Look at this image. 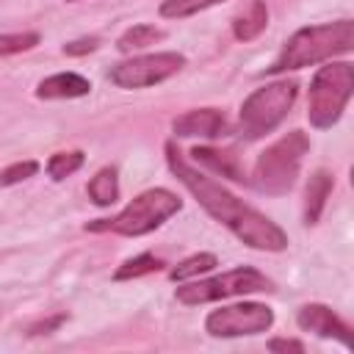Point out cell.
<instances>
[{
	"mask_svg": "<svg viewBox=\"0 0 354 354\" xmlns=\"http://www.w3.org/2000/svg\"><path fill=\"white\" fill-rule=\"evenodd\" d=\"M263 290H274L271 279L266 274H260L257 268L241 266L232 271H224L218 277L210 279H188L185 285L177 288V301L196 307V304H207V301H221V299H232V296H246V293H263Z\"/></svg>",
	"mask_w": 354,
	"mask_h": 354,
	"instance_id": "52a82bcc",
	"label": "cell"
},
{
	"mask_svg": "<svg viewBox=\"0 0 354 354\" xmlns=\"http://www.w3.org/2000/svg\"><path fill=\"white\" fill-rule=\"evenodd\" d=\"M160 268H163V260L155 257V254H149V252H144V254H136V257L124 260V263L113 271V279H116V282L138 279V277H144V274H155V271H160Z\"/></svg>",
	"mask_w": 354,
	"mask_h": 354,
	"instance_id": "d6986e66",
	"label": "cell"
},
{
	"mask_svg": "<svg viewBox=\"0 0 354 354\" xmlns=\"http://www.w3.org/2000/svg\"><path fill=\"white\" fill-rule=\"evenodd\" d=\"M88 199L97 205V207H111L116 199H119V171L113 166H105L100 169L91 180H88Z\"/></svg>",
	"mask_w": 354,
	"mask_h": 354,
	"instance_id": "2e32d148",
	"label": "cell"
},
{
	"mask_svg": "<svg viewBox=\"0 0 354 354\" xmlns=\"http://www.w3.org/2000/svg\"><path fill=\"white\" fill-rule=\"evenodd\" d=\"M351 88H354V66L348 61H335V64L321 66L310 83L307 122L318 130L332 127L343 116L351 100Z\"/></svg>",
	"mask_w": 354,
	"mask_h": 354,
	"instance_id": "8992f818",
	"label": "cell"
},
{
	"mask_svg": "<svg viewBox=\"0 0 354 354\" xmlns=\"http://www.w3.org/2000/svg\"><path fill=\"white\" fill-rule=\"evenodd\" d=\"M166 33L160 30V28H155V25H133V28H127L119 39H116V47H119V53H133V50H144V47H149V44H155V41H160Z\"/></svg>",
	"mask_w": 354,
	"mask_h": 354,
	"instance_id": "ac0fdd59",
	"label": "cell"
},
{
	"mask_svg": "<svg viewBox=\"0 0 354 354\" xmlns=\"http://www.w3.org/2000/svg\"><path fill=\"white\" fill-rule=\"evenodd\" d=\"M354 47V22L351 19H337V22H324V25H310L296 30L282 53L274 58L271 66H266L268 75H282L293 69H304L321 61H329L335 55H346Z\"/></svg>",
	"mask_w": 354,
	"mask_h": 354,
	"instance_id": "7a4b0ae2",
	"label": "cell"
},
{
	"mask_svg": "<svg viewBox=\"0 0 354 354\" xmlns=\"http://www.w3.org/2000/svg\"><path fill=\"white\" fill-rule=\"evenodd\" d=\"M191 155H194L196 163L207 166L210 171H216V174H221V177H227L232 183H246V171H243V166H241V160H238V155L232 149L196 147Z\"/></svg>",
	"mask_w": 354,
	"mask_h": 354,
	"instance_id": "4fadbf2b",
	"label": "cell"
},
{
	"mask_svg": "<svg viewBox=\"0 0 354 354\" xmlns=\"http://www.w3.org/2000/svg\"><path fill=\"white\" fill-rule=\"evenodd\" d=\"M296 324L304 332H313L318 337L337 340L343 346H351V326L326 304H301L296 310Z\"/></svg>",
	"mask_w": 354,
	"mask_h": 354,
	"instance_id": "30bf717a",
	"label": "cell"
},
{
	"mask_svg": "<svg viewBox=\"0 0 354 354\" xmlns=\"http://www.w3.org/2000/svg\"><path fill=\"white\" fill-rule=\"evenodd\" d=\"M268 28V6L266 0H249V6L232 19V36L238 41H252Z\"/></svg>",
	"mask_w": 354,
	"mask_h": 354,
	"instance_id": "9a60e30c",
	"label": "cell"
},
{
	"mask_svg": "<svg viewBox=\"0 0 354 354\" xmlns=\"http://www.w3.org/2000/svg\"><path fill=\"white\" fill-rule=\"evenodd\" d=\"M180 210H183V199L177 194H171L169 188H149V191H141L136 199H130L124 205V210H119L116 216L88 221L86 230L88 232H111V235L138 238V235H147V232L158 230L160 224H166Z\"/></svg>",
	"mask_w": 354,
	"mask_h": 354,
	"instance_id": "3957f363",
	"label": "cell"
},
{
	"mask_svg": "<svg viewBox=\"0 0 354 354\" xmlns=\"http://www.w3.org/2000/svg\"><path fill=\"white\" fill-rule=\"evenodd\" d=\"M299 97V83L296 80H274L260 88H254L243 102L238 113V136L243 141H257L268 136L279 122L290 113L293 102Z\"/></svg>",
	"mask_w": 354,
	"mask_h": 354,
	"instance_id": "5b68a950",
	"label": "cell"
},
{
	"mask_svg": "<svg viewBox=\"0 0 354 354\" xmlns=\"http://www.w3.org/2000/svg\"><path fill=\"white\" fill-rule=\"evenodd\" d=\"M177 138H221L227 136V116L218 108H194L171 122Z\"/></svg>",
	"mask_w": 354,
	"mask_h": 354,
	"instance_id": "8fae6325",
	"label": "cell"
},
{
	"mask_svg": "<svg viewBox=\"0 0 354 354\" xmlns=\"http://www.w3.org/2000/svg\"><path fill=\"white\" fill-rule=\"evenodd\" d=\"M83 160H86V155H83L80 149L55 152V155H50V160H47V174H50V180L61 183V180L72 177V174H75V171L83 166Z\"/></svg>",
	"mask_w": 354,
	"mask_h": 354,
	"instance_id": "ffe728a7",
	"label": "cell"
},
{
	"mask_svg": "<svg viewBox=\"0 0 354 354\" xmlns=\"http://www.w3.org/2000/svg\"><path fill=\"white\" fill-rule=\"evenodd\" d=\"M335 188V177L324 169H318L310 183H307V191H304V224H315L326 207V199Z\"/></svg>",
	"mask_w": 354,
	"mask_h": 354,
	"instance_id": "5bb4252c",
	"label": "cell"
},
{
	"mask_svg": "<svg viewBox=\"0 0 354 354\" xmlns=\"http://www.w3.org/2000/svg\"><path fill=\"white\" fill-rule=\"evenodd\" d=\"M97 47H100L97 36H83V39H75V41L64 44V53L66 55H86V53H94Z\"/></svg>",
	"mask_w": 354,
	"mask_h": 354,
	"instance_id": "cb8c5ba5",
	"label": "cell"
},
{
	"mask_svg": "<svg viewBox=\"0 0 354 354\" xmlns=\"http://www.w3.org/2000/svg\"><path fill=\"white\" fill-rule=\"evenodd\" d=\"M307 152H310V138L301 130H290L257 155L252 177L246 183H252L260 194L282 196L296 185V177Z\"/></svg>",
	"mask_w": 354,
	"mask_h": 354,
	"instance_id": "277c9868",
	"label": "cell"
},
{
	"mask_svg": "<svg viewBox=\"0 0 354 354\" xmlns=\"http://www.w3.org/2000/svg\"><path fill=\"white\" fill-rule=\"evenodd\" d=\"M185 66V55L180 53H149V55H133L127 61H119L111 66L108 80L119 88H147L155 83L169 80Z\"/></svg>",
	"mask_w": 354,
	"mask_h": 354,
	"instance_id": "ba28073f",
	"label": "cell"
},
{
	"mask_svg": "<svg viewBox=\"0 0 354 354\" xmlns=\"http://www.w3.org/2000/svg\"><path fill=\"white\" fill-rule=\"evenodd\" d=\"M88 91H91V83L77 72H58L44 77L36 86L39 100H75V97H86Z\"/></svg>",
	"mask_w": 354,
	"mask_h": 354,
	"instance_id": "7c38bea8",
	"label": "cell"
},
{
	"mask_svg": "<svg viewBox=\"0 0 354 354\" xmlns=\"http://www.w3.org/2000/svg\"><path fill=\"white\" fill-rule=\"evenodd\" d=\"M216 3H221V0H163L160 3V17H166V19H183V17H191L196 11L210 8Z\"/></svg>",
	"mask_w": 354,
	"mask_h": 354,
	"instance_id": "44dd1931",
	"label": "cell"
},
{
	"mask_svg": "<svg viewBox=\"0 0 354 354\" xmlns=\"http://www.w3.org/2000/svg\"><path fill=\"white\" fill-rule=\"evenodd\" d=\"M274 313L268 304L260 301H241L213 310L205 318V329L213 337H243V335H260L271 329Z\"/></svg>",
	"mask_w": 354,
	"mask_h": 354,
	"instance_id": "9c48e42d",
	"label": "cell"
},
{
	"mask_svg": "<svg viewBox=\"0 0 354 354\" xmlns=\"http://www.w3.org/2000/svg\"><path fill=\"white\" fill-rule=\"evenodd\" d=\"M36 171H39V163H36V160H19V163H14V166H8V169L0 171V188L17 185V183L33 177Z\"/></svg>",
	"mask_w": 354,
	"mask_h": 354,
	"instance_id": "603a6c76",
	"label": "cell"
},
{
	"mask_svg": "<svg viewBox=\"0 0 354 354\" xmlns=\"http://www.w3.org/2000/svg\"><path fill=\"white\" fill-rule=\"evenodd\" d=\"M216 266H218V257H216V254L199 252V254H191V257H185L183 263H177V266L169 271V279H174V282H188V279H196V277L213 271Z\"/></svg>",
	"mask_w": 354,
	"mask_h": 354,
	"instance_id": "e0dca14e",
	"label": "cell"
},
{
	"mask_svg": "<svg viewBox=\"0 0 354 354\" xmlns=\"http://www.w3.org/2000/svg\"><path fill=\"white\" fill-rule=\"evenodd\" d=\"M39 44V33H3L0 36V58H8V55H17V53H25L30 47Z\"/></svg>",
	"mask_w": 354,
	"mask_h": 354,
	"instance_id": "7402d4cb",
	"label": "cell"
},
{
	"mask_svg": "<svg viewBox=\"0 0 354 354\" xmlns=\"http://www.w3.org/2000/svg\"><path fill=\"white\" fill-rule=\"evenodd\" d=\"M268 351H304V343L301 340H290V337H274L268 340Z\"/></svg>",
	"mask_w": 354,
	"mask_h": 354,
	"instance_id": "d4e9b609",
	"label": "cell"
},
{
	"mask_svg": "<svg viewBox=\"0 0 354 354\" xmlns=\"http://www.w3.org/2000/svg\"><path fill=\"white\" fill-rule=\"evenodd\" d=\"M166 163L171 174L185 185V191L205 207L210 218L224 224L241 243L260 249V252H282L288 249V235L279 224H274L268 216H263L257 207L238 199L232 191H227L213 177L202 174L174 141H166Z\"/></svg>",
	"mask_w": 354,
	"mask_h": 354,
	"instance_id": "6da1fadb",
	"label": "cell"
}]
</instances>
